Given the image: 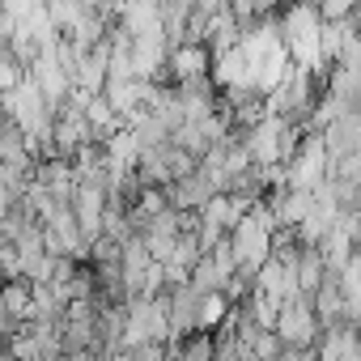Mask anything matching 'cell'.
<instances>
[{"instance_id": "cell-1", "label": "cell", "mask_w": 361, "mask_h": 361, "mask_svg": "<svg viewBox=\"0 0 361 361\" xmlns=\"http://www.w3.org/2000/svg\"><path fill=\"white\" fill-rule=\"evenodd\" d=\"M319 327H323V323H319V314H314V298H310V293L285 298L281 310H276V323H272V331L281 336L285 353H310Z\"/></svg>"}, {"instance_id": "cell-2", "label": "cell", "mask_w": 361, "mask_h": 361, "mask_svg": "<svg viewBox=\"0 0 361 361\" xmlns=\"http://www.w3.org/2000/svg\"><path fill=\"white\" fill-rule=\"evenodd\" d=\"M213 192H217L213 178H209L200 166H196L192 174H183V178H174V183H166V200H170L174 209H183V213H200Z\"/></svg>"}, {"instance_id": "cell-3", "label": "cell", "mask_w": 361, "mask_h": 361, "mask_svg": "<svg viewBox=\"0 0 361 361\" xmlns=\"http://www.w3.org/2000/svg\"><path fill=\"white\" fill-rule=\"evenodd\" d=\"M327 94H331L344 111H361V73H353V68L336 64V68H331V77H327Z\"/></svg>"}]
</instances>
